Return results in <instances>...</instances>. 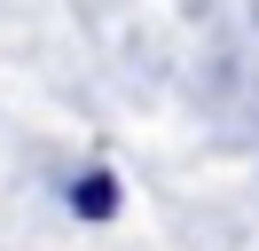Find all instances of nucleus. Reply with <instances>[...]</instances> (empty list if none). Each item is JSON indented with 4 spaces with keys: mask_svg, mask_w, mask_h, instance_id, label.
Masks as SVG:
<instances>
[{
    "mask_svg": "<svg viewBox=\"0 0 259 251\" xmlns=\"http://www.w3.org/2000/svg\"><path fill=\"white\" fill-rule=\"evenodd\" d=\"M71 212L79 220H110L118 212V173L110 165H87L79 181H71Z\"/></svg>",
    "mask_w": 259,
    "mask_h": 251,
    "instance_id": "obj_1",
    "label": "nucleus"
}]
</instances>
